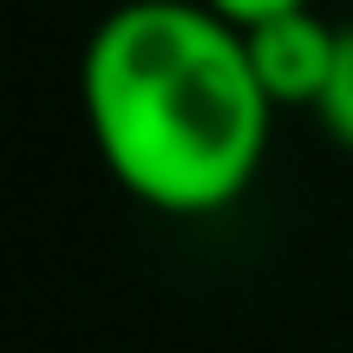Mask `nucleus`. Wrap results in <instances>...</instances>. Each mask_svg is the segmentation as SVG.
Returning a JSON list of instances; mask_svg holds the SVG:
<instances>
[{
    "instance_id": "1",
    "label": "nucleus",
    "mask_w": 353,
    "mask_h": 353,
    "mask_svg": "<svg viewBox=\"0 0 353 353\" xmlns=\"http://www.w3.org/2000/svg\"><path fill=\"white\" fill-rule=\"evenodd\" d=\"M92 151L157 216H223L262 176L275 105L242 26L203 0H118L79 52Z\"/></svg>"
},
{
    "instance_id": "2",
    "label": "nucleus",
    "mask_w": 353,
    "mask_h": 353,
    "mask_svg": "<svg viewBox=\"0 0 353 353\" xmlns=\"http://www.w3.org/2000/svg\"><path fill=\"white\" fill-rule=\"evenodd\" d=\"M242 46H249V65L275 112H314L334 79V59H341V26L321 20L314 7H294L262 26H242Z\"/></svg>"
},
{
    "instance_id": "3",
    "label": "nucleus",
    "mask_w": 353,
    "mask_h": 353,
    "mask_svg": "<svg viewBox=\"0 0 353 353\" xmlns=\"http://www.w3.org/2000/svg\"><path fill=\"white\" fill-rule=\"evenodd\" d=\"M314 118H321V131L353 157V26H341V59H334V79H327V92H321Z\"/></svg>"
},
{
    "instance_id": "4",
    "label": "nucleus",
    "mask_w": 353,
    "mask_h": 353,
    "mask_svg": "<svg viewBox=\"0 0 353 353\" xmlns=\"http://www.w3.org/2000/svg\"><path fill=\"white\" fill-rule=\"evenodd\" d=\"M210 13H223L229 26H262L275 13H294V7H314V0H203Z\"/></svg>"
}]
</instances>
